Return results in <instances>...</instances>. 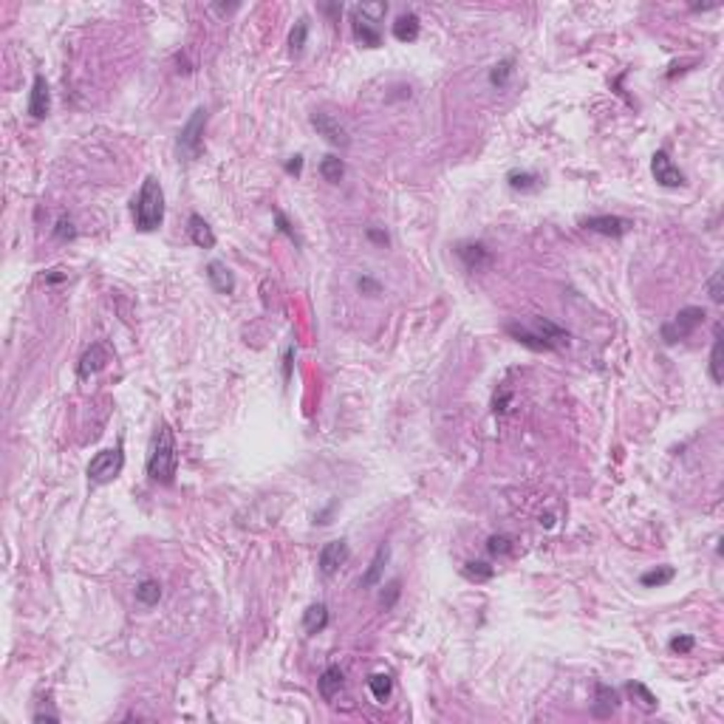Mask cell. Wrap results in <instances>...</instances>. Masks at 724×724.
Masks as SVG:
<instances>
[{
    "instance_id": "cell-1",
    "label": "cell",
    "mask_w": 724,
    "mask_h": 724,
    "mask_svg": "<svg viewBox=\"0 0 724 724\" xmlns=\"http://www.w3.org/2000/svg\"><path fill=\"white\" fill-rule=\"evenodd\" d=\"M133 221L142 232H153L164 221V190L153 175L144 178L139 196L133 199Z\"/></svg>"
},
{
    "instance_id": "cell-2",
    "label": "cell",
    "mask_w": 724,
    "mask_h": 724,
    "mask_svg": "<svg viewBox=\"0 0 724 724\" xmlns=\"http://www.w3.org/2000/svg\"><path fill=\"white\" fill-rule=\"evenodd\" d=\"M178 470V453H175V442H173V430L167 425L158 427L150 458H147V475L158 484H173Z\"/></svg>"
},
{
    "instance_id": "cell-3",
    "label": "cell",
    "mask_w": 724,
    "mask_h": 724,
    "mask_svg": "<svg viewBox=\"0 0 724 724\" xmlns=\"http://www.w3.org/2000/svg\"><path fill=\"white\" fill-rule=\"evenodd\" d=\"M388 12L385 4H362V6H354L351 12V23H354V37L368 46V49H377L382 43V35H380V26H377V18H382Z\"/></svg>"
},
{
    "instance_id": "cell-4",
    "label": "cell",
    "mask_w": 724,
    "mask_h": 724,
    "mask_svg": "<svg viewBox=\"0 0 724 724\" xmlns=\"http://www.w3.org/2000/svg\"><path fill=\"white\" fill-rule=\"evenodd\" d=\"M204 125H207V108H196L193 116L185 122V127L178 133V156L181 158H187V161L199 158V153L204 147Z\"/></svg>"
},
{
    "instance_id": "cell-5",
    "label": "cell",
    "mask_w": 724,
    "mask_h": 724,
    "mask_svg": "<svg viewBox=\"0 0 724 724\" xmlns=\"http://www.w3.org/2000/svg\"><path fill=\"white\" fill-rule=\"evenodd\" d=\"M125 467V456H122V447H111V450H99L91 464H88V478L94 484H111Z\"/></svg>"
},
{
    "instance_id": "cell-6",
    "label": "cell",
    "mask_w": 724,
    "mask_h": 724,
    "mask_svg": "<svg viewBox=\"0 0 724 724\" xmlns=\"http://www.w3.org/2000/svg\"><path fill=\"white\" fill-rule=\"evenodd\" d=\"M701 323H704V308H701V306H687V308H682V311L673 317V323H665V325H662V337H665L668 345H673V342L690 337Z\"/></svg>"
},
{
    "instance_id": "cell-7",
    "label": "cell",
    "mask_w": 724,
    "mask_h": 724,
    "mask_svg": "<svg viewBox=\"0 0 724 724\" xmlns=\"http://www.w3.org/2000/svg\"><path fill=\"white\" fill-rule=\"evenodd\" d=\"M311 127H314L325 142H331V144H337V147H348V144H351L348 130H345V127L339 125V119H334L331 113H323V111L311 113Z\"/></svg>"
},
{
    "instance_id": "cell-8",
    "label": "cell",
    "mask_w": 724,
    "mask_h": 724,
    "mask_svg": "<svg viewBox=\"0 0 724 724\" xmlns=\"http://www.w3.org/2000/svg\"><path fill=\"white\" fill-rule=\"evenodd\" d=\"M651 170H654V178L659 181L662 187H682V185H685V173L670 161V156H668L665 150H656V153H654Z\"/></svg>"
},
{
    "instance_id": "cell-9",
    "label": "cell",
    "mask_w": 724,
    "mask_h": 724,
    "mask_svg": "<svg viewBox=\"0 0 724 724\" xmlns=\"http://www.w3.org/2000/svg\"><path fill=\"white\" fill-rule=\"evenodd\" d=\"M348 543L345 540H328L325 547L320 549V572L323 575H334L339 572V566H345L348 561Z\"/></svg>"
},
{
    "instance_id": "cell-10",
    "label": "cell",
    "mask_w": 724,
    "mask_h": 724,
    "mask_svg": "<svg viewBox=\"0 0 724 724\" xmlns=\"http://www.w3.org/2000/svg\"><path fill=\"white\" fill-rule=\"evenodd\" d=\"M586 230L592 232H600V235H611V238H623L628 230H631V221L628 218H620V216H592L583 221Z\"/></svg>"
},
{
    "instance_id": "cell-11",
    "label": "cell",
    "mask_w": 724,
    "mask_h": 724,
    "mask_svg": "<svg viewBox=\"0 0 724 724\" xmlns=\"http://www.w3.org/2000/svg\"><path fill=\"white\" fill-rule=\"evenodd\" d=\"M51 108V94H49V82L43 74L35 77V85H32V96H29V113L35 119H43Z\"/></svg>"
},
{
    "instance_id": "cell-12",
    "label": "cell",
    "mask_w": 724,
    "mask_h": 724,
    "mask_svg": "<svg viewBox=\"0 0 724 724\" xmlns=\"http://www.w3.org/2000/svg\"><path fill=\"white\" fill-rule=\"evenodd\" d=\"M111 359V354H108V348L102 345V342H94L85 354H82V359H80V377L85 380V377H91V374H96L99 368H105V362Z\"/></svg>"
},
{
    "instance_id": "cell-13",
    "label": "cell",
    "mask_w": 724,
    "mask_h": 724,
    "mask_svg": "<svg viewBox=\"0 0 724 724\" xmlns=\"http://www.w3.org/2000/svg\"><path fill=\"white\" fill-rule=\"evenodd\" d=\"M207 277H210V283H213V289L218 294H232L235 292V277H232V272L221 261H213L207 266Z\"/></svg>"
},
{
    "instance_id": "cell-14",
    "label": "cell",
    "mask_w": 724,
    "mask_h": 724,
    "mask_svg": "<svg viewBox=\"0 0 724 724\" xmlns=\"http://www.w3.org/2000/svg\"><path fill=\"white\" fill-rule=\"evenodd\" d=\"M190 241L199 246V249H213L216 246V232L210 230V224L201 218V216H190Z\"/></svg>"
},
{
    "instance_id": "cell-15",
    "label": "cell",
    "mask_w": 724,
    "mask_h": 724,
    "mask_svg": "<svg viewBox=\"0 0 724 724\" xmlns=\"http://www.w3.org/2000/svg\"><path fill=\"white\" fill-rule=\"evenodd\" d=\"M419 18L413 15V12H405V15H399L397 20H394V37L399 40V43H413L416 37H419Z\"/></svg>"
},
{
    "instance_id": "cell-16",
    "label": "cell",
    "mask_w": 724,
    "mask_h": 724,
    "mask_svg": "<svg viewBox=\"0 0 724 724\" xmlns=\"http://www.w3.org/2000/svg\"><path fill=\"white\" fill-rule=\"evenodd\" d=\"M617 704H620L617 690H611L608 685H597V701L592 704V713H594L597 718H608V716L617 710Z\"/></svg>"
},
{
    "instance_id": "cell-17",
    "label": "cell",
    "mask_w": 724,
    "mask_h": 724,
    "mask_svg": "<svg viewBox=\"0 0 724 724\" xmlns=\"http://www.w3.org/2000/svg\"><path fill=\"white\" fill-rule=\"evenodd\" d=\"M456 252H458V258L467 263V269H473V272L489 263V252H487L481 244H461Z\"/></svg>"
},
{
    "instance_id": "cell-18",
    "label": "cell",
    "mask_w": 724,
    "mask_h": 724,
    "mask_svg": "<svg viewBox=\"0 0 724 724\" xmlns=\"http://www.w3.org/2000/svg\"><path fill=\"white\" fill-rule=\"evenodd\" d=\"M339 690H342V670H339L337 665H328V668L323 670V676H320V696H323L325 701H331Z\"/></svg>"
},
{
    "instance_id": "cell-19",
    "label": "cell",
    "mask_w": 724,
    "mask_h": 724,
    "mask_svg": "<svg viewBox=\"0 0 724 724\" xmlns=\"http://www.w3.org/2000/svg\"><path fill=\"white\" fill-rule=\"evenodd\" d=\"M325 625H328V608H325L323 603L308 606L306 614H303V628H306V634H320Z\"/></svg>"
},
{
    "instance_id": "cell-20",
    "label": "cell",
    "mask_w": 724,
    "mask_h": 724,
    "mask_svg": "<svg viewBox=\"0 0 724 724\" xmlns=\"http://www.w3.org/2000/svg\"><path fill=\"white\" fill-rule=\"evenodd\" d=\"M388 547H380L377 549V555H374V561H371V566H368V572L362 575V580H359V586L362 589H371V586H377L380 583V575H382V569H385V563H388Z\"/></svg>"
},
{
    "instance_id": "cell-21",
    "label": "cell",
    "mask_w": 724,
    "mask_h": 724,
    "mask_svg": "<svg viewBox=\"0 0 724 724\" xmlns=\"http://www.w3.org/2000/svg\"><path fill=\"white\" fill-rule=\"evenodd\" d=\"M506 331H509L518 342H523V345H529V348H535V351H552V345L543 339L540 334H529V331L520 328V325H506Z\"/></svg>"
},
{
    "instance_id": "cell-22",
    "label": "cell",
    "mask_w": 724,
    "mask_h": 724,
    "mask_svg": "<svg viewBox=\"0 0 724 724\" xmlns=\"http://www.w3.org/2000/svg\"><path fill=\"white\" fill-rule=\"evenodd\" d=\"M506 181H509V187L512 190H520V193H532V190H537L540 187V178L535 175V173H509L506 175Z\"/></svg>"
},
{
    "instance_id": "cell-23",
    "label": "cell",
    "mask_w": 724,
    "mask_h": 724,
    "mask_svg": "<svg viewBox=\"0 0 724 724\" xmlns=\"http://www.w3.org/2000/svg\"><path fill=\"white\" fill-rule=\"evenodd\" d=\"M136 600H139L142 606H156V603L161 600V586H158L156 580H142V583L136 586Z\"/></svg>"
},
{
    "instance_id": "cell-24",
    "label": "cell",
    "mask_w": 724,
    "mask_h": 724,
    "mask_svg": "<svg viewBox=\"0 0 724 724\" xmlns=\"http://www.w3.org/2000/svg\"><path fill=\"white\" fill-rule=\"evenodd\" d=\"M342 173H345L342 158H337V156H325V158L320 161V175H323L325 181H331V185H337V181L342 178Z\"/></svg>"
},
{
    "instance_id": "cell-25",
    "label": "cell",
    "mask_w": 724,
    "mask_h": 724,
    "mask_svg": "<svg viewBox=\"0 0 724 724\" xmlns=\"http://www.w3.org/2000/svg\"><path fill=\"white\" fill-rule=\"evenodd\" d=\"M628 693L637 699V704H639L642 710H648V713L656 710V696H654L642 682H631V685H628Z\"/></svg>"
},
{
    "instance_id": "cell-26",
    "label": "cell",
    "mask_w": 724,
    "mask_h": 724,
    "mask_svg": "<svg viewBox=\"0 0 724 724\" xmlns=\"http://www.w3.org/2000/svg\"><path fill=\"white\" fill-rule=\"evenodd\" d=\"M368 687H371V693H374V699H377V701H385V699L391 696L394 682H391V676H388V673H374V676L368 679Z\"/></svg>"
},
{
    "instance_id": "cell-27",
    "label": "cell",
    "mask_w": 724,
    "mask_h": 724,
    "mask_svg": "<svg viewBox=\"0 0 724 724\" xmlns=\"http://www.w3.org/2000/svg\"><path fill=\"white\" fill-rule=\"evenodd\" d=\"M710 380L718 385L721 382V328H716L713 351H710Z\"/></svg>"
},
{
    "instance_id": "cell-28",
    "label": "cell",
    "mask_w": 724,
    "mask_h": 724,
    "mask_svg": "<svg viewBox=\"0 0 724 724\" xmlns=\"http://www.w3.org/2000/svg\"><path fill=\"white\" fill-rule=\"evenodd\" d=\"M306 35H308V20H306V18H300V20L294 23L292 35H289V46H292V54H300V51H303V46H306Z\"/></svg>"
},
{
    "instance_id": "cell-29",
    "label": "cell",
    "mask_w": 724,
    "mask_h": 724,
    "mask_svg": "<svg viewBox=\"0 0 724 724\" xmlns=\"http://www.w3.org/2000/svg\"><path fill=\"white\" fill-rule=\"evenodd\" d=\"M673 569L670 566H662V569H654V572H645L642 578H639V583L642 586H665V583H670L673 580Z\"/></svg>"
},
{
    "instance_id": "cell-30",
    "label": "cell",
    "mask_w": 724,
    "mask_h": 724,
    "mask_svg": "<svg viewBox=\"0 0 724 724\" xmlns=\"http://www.w3.org/2000/svg\"><path fill=\"white\" fill-rule=\"evenodd\" d=\"M464 575L470 580H489L492 578V566L484 563V561H470V563H464Z\"/></svg>"
},
{
    "instance_id": "cell-31",
    "label": "cell",
    "mask_w": 724,
    "mask_h": 724,
    "mask_svg": "<svg viewBox=\"0 0 724 724\" xmlns=\"http://www.w3.org/2000/svg\"><path fill=\"white\" fill-rule=\"evenodd\" d=\"M509 74H512V60H501V63L489 71V82L498 85V88H504L506 80H509Z\"/></svg>"
},
{
    "instance_id": "cell-32",
    "label": "cell",
    "mask_w": 724,
    "mask_h": 724,
    "mask_svg": "<svg viewBox=\"0 0 724 724\" xmlns=\"http://www.w3.org/2000/svg\"><path fill=\"white\" fill-rule=\"evenodd\" d=\"M509 543H512V540H509L506 535H492V537H489V543H487V549H489L492 555H506V552L512 549Z\"/></svg>"
},
{
    "instance_id": "cell-33",
    "label": "cell",
    "mask_w": 724,
    "mask_h": 724,
    "mask_svg": "<svg viewBox=\"0 0 724 724\" xmlns=\"http://www.w3.org/2000/svg\"><path fill=\"white\" fill-rule=\"evenodd\" d=\"M54 235H57V238H63V241H65V238H74V235H77V230H74L71 218H60V221H57Z\"/></svg>"
},
{
    "instance_id": "cell-34",
    "label": "cell",
    "mask_w": 724,
    "mask_h": 724,
    "mask_svg": "<svg viewBox=\"0 0 724 724\" xmlns=\"http://www.w3.org/2000/svg\"><path fill=\"white\" fill-rule=\"evenodd\" d=\"M670 651H676V654L693 651V637H673V639H670Z\"/></svg>"
},
{
    "instance_id": "cell-35",
    "label": "cell",
    "mask_w": 724,
    "mask_h": 724,
    "mask_svg": "<svg viewBox=\"0 0 724 724\" xmlns=\"http://www.w3.org/2000/svg\"><path fill=\"white\" fill-rule=\"evenodd\" d=\"M710 297L716 303H721V269H716L713 277H710Z\"/></svg>"
},
{
    "instance_id": "cell-36",
    "label": "cell",
    "mask_w": 724,
    "mask_h": 724,
    "mask_svg": "<svg viewBox=\"0 0 724 724\" xmlns=\"http://www.w3.org/2000/svg\"><path fill=\"white\" fill-rule=\"evenodd\" d=\"M275 221H277V230H280V232H283V235H289V238H292V241H294V244H297V235H294V230H292V227H289V221H286V216H283V213H275Z\"/></svg>"
},
{
    "instance_id": "cell-37",
    "label": "cell",
    "mask_w": 724,
    "mask_h": 724,
    "mask_svg": "<svg viewBox=\"0 0 724 724\" xmlns=\"http://www.w3.org/2000/svg\"><path fill=\"white\" fill-rule=\"evenodd\" d=\"M359 289H368V292H380V283H374V280H368V277H362V280H359Z\"/></svg>"
},
{
    "instance_id": "cell-38",
    "label": "cell",
    "mask_w": 724,
    "mask_h": 724,
    "mask_svg": "<svg viewBox=\"0 0 724 724\" xmlns=\"http://www.w3.org/2000/svg\"><path fill=\"white\" fill-rule=\"evenodd\" d=\"M300 167H303V158H300V156H294V158L286 164V170H289V173H300Z\"/></svg>"
},
{
    "instance_id": "cell-39",
    "label": "cell",
    "mask_w": 724,
    "mask_h": 724,
    "mask_svg": "<svg viewBox=\"0 0 724 724\" xmlns=\"http://www.w3.org/2000/svg\"><path fill=\"white\" fill-rule=\"evenodd\" d=\"M368 235H371L374 241H382V244H388V235H382V232H377V230H371Z\"/></svg>"
}]
</instances>
